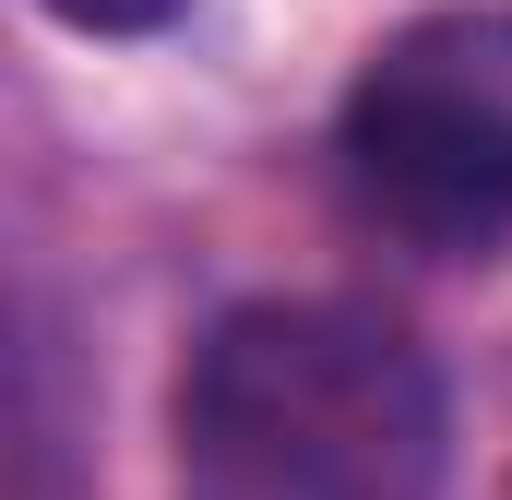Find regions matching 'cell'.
<instances>
[{
    "mask_svg": "<svg viewBox=\"0 0 512 500\" xmlns=\"http://www.w3.org/2000/svg\"><path fill=\"white\" fill-rule=\"evenodd\" d=\"M215 500H429L441 489V370L358 298L227 310L179 393Z\"/></svg>",
    "mask_w": 512,
    "mask_h": 500,
    "instance_id": "6da1fadb",
    "label": "cell"
},
{
    "mask_svg": "<svg viewBox=\"0 0 512 500\" xmlns=\"http://www.w3.org/2000/svg\"><path fill=\"white\" fill-rule=\"evenodd\" d=\"M346 167L393 227L441 250L512 239V12H417L346 96Z\"/></svg>",
    "mask_w": 512,
    "mask_h": 500,
    "instance_id": "7a4b0ae2",
    "label": "cell"
},
{
    "mask_svg": "<svg viewBox=\"0 0 512 500\" xmlns=\"http://www.w3.org/2000/svg\"><path fill=\"white\" fill-rule=\"evenodd\" d=\"M36 12H60L72 36H155V24H179L191 0H36Z\"/></svg>",
    "mask_w": 512,
    "mask_h": 500,
    "instance_id": "3957f363",
    "label": "cell"
}]
</instances>
